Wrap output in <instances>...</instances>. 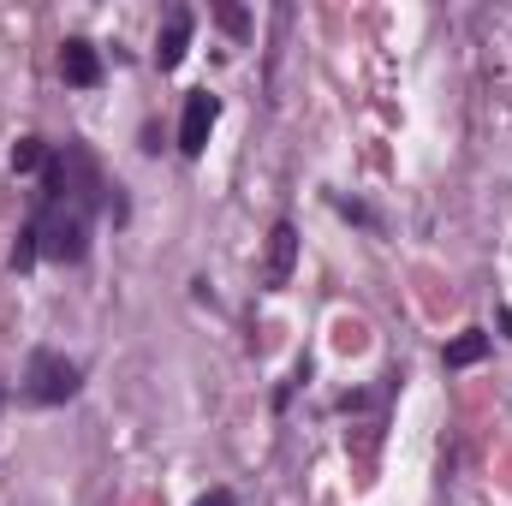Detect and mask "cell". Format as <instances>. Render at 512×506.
Masks as SVG:
<instances>
[{"instance_id": "3", "label": "cell", "mask_w": 512, "mask_h": 506, "mask_svg": "<svg viewBox=\"0 0 512 506\" xmlns=\"http://www.w3.org/2000/svg\"><path fill=\"white\" fill-rule=\"evenodd\" d=\"M292 262H298V227H292V221H274V233H268V262H262V286L280 292V286L292 280Z\"/></svg>"}, {"instance_id": "9", "label": "cell", "mask_w": 512, "mask_h": 506, "mask_svg": "<svg viewBox=\"0 0 512 506\" xmlns=\"http://www.w3.org/2000/svg\"><path fill=\"white\" fill-rule=\"evenodd\" d=\"M221 24H227V30H233V36H245V24H251V18H245V12H239V6H221Z\"/></svg>"}, {"instance_id": "8", "label": "cell", "mask_w": 512, "mask_h": 506, "mask_svg": "<svg viewBox=\"0 0 512 506\" xmlns=\"http://www.w3.org/2000/svg\"><path fill=\"white\" fill-rule=\"evenodd\" d=\"M12 167H18V173H36V167H48V143H42V137H24V143L12 149Z\"/></svg>"}, {"instance_id": "2", "label": "cell", "mask_w": 512, "mask_h": 506, "mask_svg": "<svg viewBox=\"0 0 512 506\" xmlns=\"http://www.w3.org/2000/svg\"><path fill=\"white\" fill-rule=\"evenodd\" d=\"M78 393V364L66 358V352H30V364H24V399H36V405H66Z\"/></svg>"}, {"instance_id": "6", "label": "cell", "mask_w": 512, "mask_h": 506, "mask_svg": "<svg viewBox=\"0 0 512 506\" xmlns=\"http://www.w3.org/2000/svg\"><path fill=\"white\" fill-rule=\"evenodd\" d=\"M60 72H66V84H78V90H96V84H102V60H96V48H90L84 36H72V42L60 48Z\"/></svg>"}, {"instance_id": "5", "label": "cell", "mask_w": 512, "mask_h": 506, "mask_svg": "<svg viewBox=\"0 0 512 506\" xmlns=\"http://www.w3.org/2000/svg\"><path fill=\"white\" fill-rule=\"evenodd\" d=\"M185 48H191V6H173V12L161 18V36H155V66L173 72V66L185 60Z\"/></svg>"}, {"instance_id": "10", "label": "cell", "mask_w": 512, "mask_h": 506, "mask_svg": "<svg viewBox=\"0 0 512 506\" xmlns=\"http://www.w3.org/2000/svg\"><path fill=\"white\" fill-rule=\"evenodd\" d=\"M197 506H233V495H227V489H209V495H203Z\"/></svg>"}, {"instance_id": "1", "label": "cell", "mask_w": 512, "mask_h": 506, "mask_svg": "<svg viewBox=\"0 0 512 506\" xmlns=\"http://www.w3.org/2000/svg\"><path fill=\"white\" fill-rule=\"evenodd\" d=\"M102 167L84 143H66L60 155H48L42 167V209L30 221V239H36V256L48 262H78L90 251V227H96V209H102Z\"/></svg>"}, {"instance_id": "7", "label": "cell", "mask_w": 512, "mask_h": 506, "mask_svg": "<svg viewBox=\"0 0 512 506\" xmlns=\"http://www.w3.org/2000/svg\"><path fill=\"white\" fill-rule=\"evenodd\" d=\"M477 358H489V334H459V340L447 346V370H465V364H477Z\"/></svg>"}, {"instance_id": "4", "label": "cell", "mask_w": 512, "mask_h": 506, "mask_svg": "<svg viewBox=\"0 0 512 506\" xmlns=\"http://www.w3.org/2000/svg\"><path fill=\"white\" fill-rule=\"evenodd\" d=\"M209 131H215V96H209V90H197V96H185L179 149H185V155H203V149H209Z\"/></svg>"}]
</instances>
